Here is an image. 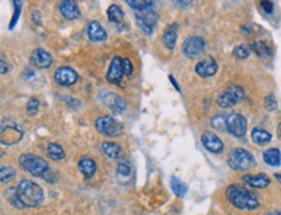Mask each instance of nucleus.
<instances>
[{"label":"nucleus","mask_w":281,"mask_h":215,"mask_svg":"<svg viewBox=\"0 0 281 215\" xmlns=\"http://www.w3.org/2000/svg\"><path fill=\"white\" fill-rule=\"evenodd\" d=\"M226 198L234 208L241 210H255L259 208V200L251 190L238 184H232L226 189Z\"/></svg>","instance_id":"obj_1"},{"label":"nucleus","mask_w":281,"mask_h":215,"mask_svg":"<svg viewBox=\"0 0 281 215\" xmlns=\"http://www.w3.org/2000/svg\"><path fill=\"white\" fill-rule=\"evenodd\" d=\"M20 164L21 167L26 171H29L31 175L42 178L46 181L55 182L58 180L56 174L51 171V168L48 166L47 161H44L43 158L34 155V154H24L20 158Z\"/></svg>","instance_id":"obj_2"},{"label":"nucleus","mask_w":281,"mask_h":215,"mask_svg":"<svg viewBox=\"0 0 281 215\" xmlns=\"http://www.w3.org/2000/svg\"><path fill=\"white\" fill-rule=\"evenodd\" d=\"M16 193L19 197L20 204L24 208H38L43 202L44 193L43 189L37 182L31 180H22L19 185L16 186Z\"/></svg>","instance_id":"obj_3"},{"label":"nucleus","mask_w":281,"mask_h":215,"mask_svg":"<svg viewBox=\"0 0 281 215\" xmlns=\"http://www.w3.org/2000/svg\"><path fill=\"white\" fill-rule=\"evenodd\" d=\"M228 164L234 171L244 172L251 170L256 164V162L255 158L251 155V153H249L248 150L238 147V149H233L229 153Z\"/></svg>","instance_id":"obj_4"},{"label":"nucleus","mask_w":281,"mask_h":215,"mask_svg":"<svg viewBox=\"0 0 281 215\" xmlns=\"http://www.w3.org/2000/svg\"><path fill=\"white\" fill-rule=\"evenodd\" d=\"M24 136L21 128L11 120H5L0 124V143L12 146L20 143Z\"/></svg>","instance_id":"obj_5"},{"label":"nucleus","mask_w":281,"mask_h":215,"mask_svg":"<svg viewBox=\"0 0 281 215\" xmlns=\"http://www.w3.org/2000/svg\"><path fill=\"white\" fill-rule=\"evenodd\" d=\"M95 128L99 133L107 137H117L123 132V125L112 116H102L95 121Z\"/></svg>","instance_id":"obj_6"},{"label":"nucleus","mask_w":281,"mask_h":215,"mask_svg":"<svg viewBox=\"0 0 281 215\" xmlns=\"http://www.w3.org/2000/svg\"><path fill=\"white\" fill-rule=\"evenodd\" d=\"M244 98V90H242L240 86L232 85V86L228 88V90L223 91V93L218 97V105H219V107H221V108L226 109L230 108V107H234Z\"/></svg>","instance_id":"obj_7"},{"label":"nucleus","mask_w":281,"mask_h":215,"mask_svg":"<svg viewBox=\"0 0 281 215\" xmlns=\"http://www.w3.org/2000/svg\"><path fill=\"white\" fill-rule=\"evenodd\" d=\"M207 43L202 36H189L183 44V52L190 59H197L205 54Z\"/></svg>","instance_id":"obj_8"},{"label":"nucleus","mask_w":281,"mask_h":215,"mask_svg":"<svg viewBox=\"0 0 281 215\" xmlns=\"http://www.w3.org/2000/svg\"><path fill=\"white\" fill-rule=\"evenodd\" d=\"M226 131L237 139L244 137L248 131V121L241 113H230L226 116Z\"/></svg>","instance_id":"obj_9"},{"label":"nucleus","mask_w":281,"mask_h":215,"mask_svg":"<svg viewBox=\"0 0 281 215\" xmlns=\"http://www.w3.org/2000/svg\"><path fill=\"white\" fill-rule=\"evenodd\" d=\"M134 15L139 28L149 36L153 34L154 26H155L157 20V16L154 11V8H146V9H142V11H134Z\"/></svg>","instance_id":"obj_10"},{"label":"nucleus","mask_w":281,"mask_h":215,"mask_svg":"<svg viewBox=\"0 0 281 215\" xmlns=\"http://www.w3.org/2000/svg\"><path fill=\"white\" fill-rule=\"evenodd\" d=\"M124 77V71H123V59L113 58L111 62L110 70L107 73V80L113 85H120L121 80Z\"/></svg>","instance_id":"obj_11"},{"label":"nucleus","mask_w":281,"mask_h":215,"mask_svg":"<svg viewBox=\"0 0 281 215\" xmlns=\"http://www.w3.org/2000/svg\"><path fill=\"white\" fill-rule=\"evenodd\" d=\"M202 143L205 146V149L211 151V153L219 154L224 150L223 141L215 133H211V132H205L202 135Z\"/></svg>","instance_id":"obj_12"},{"label":"nucleus","mask_w":281,"mask_h":215,"mask_svg":"<svg viewBox=\"0 0 281 215\" xmlns=\"http://www.w3.org/2000/svg\"><path fill=\"white\" fill-rule=\"evenodd\" d=\"M77 72L69 67H62L55 72V81L62 86H70L77 81Z\"/></svg>","instance_id":"obj_13"},{"label":"nucleus","mask_w":281,"mask_h":215,"mask_svg":"<svg viewBox=\"0 0 281 215\" xmlns=\"http://www.w3.org/2000/svg\"><path fill=\"white\" fill-rule=\"evenodd\" d=\"M195 72H197L198 76L203 77V78L215 76L216 72H218V63L212 58L201 60V62L195 66Z\"/></svg>","instance_id":"obj_14"},{"label":"nucleus","mask_w":281,"mask_h":215,"mask_svg":"<svg viewBox=\"0 0 281 215\" xmlns=\"http://www.w3.org/2000/svg\"><path fill=\"white\" fill-rule=\"evenodd\" d=\"M31 63L37 68L40 70H46V68H50L52 66V58L51 55L48 54L46 50L43 48H37L34 50L33 54H31Z\"/></svg>","instance_id":"obj_15"},{"label":"nucleus","mask_w":281,"mask_h":215,"mask_svg":"<svg viewBox=\"0 0 281 215\" xmlns=\"http://www.w3.org/2000/svg\"><path fill=\"white\" fill-rule=\"evenodd\" d=\"M244 181L246 184H249L252 188H256V189H264L267 186L270 185L271 179L268 178V175L266 174H258V175H245Z\"/></svg>","instance_id":"obj_16"},{"label":"nucleus","mask_w":281,"mask_h":215,"mask_svg":"<svg viewBox=\"0 0 281 215\" xmlns=\"http://www.w3.org/2000/svg\"><path fill=\"white\" fill-rule=\"evenodd\" d=\"M60 13H62L66 20H76L81 16V11L76 1L73 0H65L60 4Z\"/></svg>","instance_id":"obj_17"},{"label":"nucleus","mask_w":281,"mask_h":215,"mask_svg":"<svg viewBox=\"0 0 281 215\" xmlns=\"http://www.w3.org/2000/svg\"><path fill=\"white\" fill-rule=\"evenodd\" d=\"M88 36L92 42H103L107 39V33L99 22L92 21L88 26Z\"/></svg>","instance_id":"obj_18"},{"label":"nucleus","mask_w":281,"mask_h":215,"mask_svg":"<svg viewBox=\"0 0 281 215\" xmlns=\"http://www.w3.org/2000/svg\"><path fill=\"white\" fill-rule=\"evenodd\" d=\"M103 101H104V103H106L107 106L112 109L113 112L120 113L126 108V103H125L124 99L121 98V97H119V95L115 94V93H108V94L103 98Z\"/></svg>","instance_id":"obj_19"},{"label":"nucleus","mask_w":281,"mask_h":215,"mask_svg":"<svg viewBox=\"0 0 281 215\" xmlns=\"http://www.w3.org/2000/svg\"><path fill=\"white\" fill-rule=\"evenodd\" d=\"M78 168H80V171L82 172V175L86 179H90V178L94 176L95 171H96V163L92 158L84 157L81 158V161L78 162Z\"/></svg>","instance_id":"obj_20"},{"label":"nucleus","mask_w":281,"mask_h":215,"mask_svg":"<svg viewBox=\"0 0 281 215\" xmlns=\"http://www.w3.org/2000/svg\"><path fill=\"white\" fill-rule=\"evenodd\" d=\"M263 161L271 167H279L281 164V153L279 149L271 147L263 153Z\"/></svg>","instance_id":"obj_21"},{"label":"nucleus","mask_w":281,"mask_h":215,"mask_svg":"<svg viewBox=\"0 0 281 215\" xmlns=\"http://www.w3.org/2000/svg\"><path fill=\"white\" fill-rule=\"evenodd\" d=\"M116 178L121 184L128 182L131 178V166L128 162H121L117 164L116 168Z\"/></svg>","instance_id":"obj_22"},{"label":"nucleus","mask_w":281,"mask_h":215,"mask_svg":"<svg viewBox=\"0 0 281 215\" xmlns=\"http://www.w3.org/2000/svg\"><path fill=\"white\" fill-rule=\"evenodd\" d=\"M251 140L256 145H267L271 143L272 140V135L270 132L260 129V128H254L251 132Z\"/></svg>","instance_id":"obj_23"},{"label":"nucleus","mask_w":281,"mask_h":215,"mask_svg":"<svg viewBox=\"0 0 281 215\" xmlns=\"http://www.w3.org/2000/svg\"><path fill=\"white\" fill-rule=\"evenodd\" d=\"M177 26L171 25L165 29L164 34H163V42H164L165 47L168 50H173L176 46V40H177Z\"/></svg>","instance_id":"obj_24"},{"label":"nucleus","mask_w":281,"mask_h":215,"mask_svg":"<svg viewBox=\"0 0 281 215\" xmlns=\"http://www.w3.org/2000/svg\"><path fill=\"white\" fill-rule=\"evenodd\" d=\"M102 150L103 153L106 154L108 158H111V159H117V158H120L121 154H123L121 146L115 143H103Z\"/></svg>","instance_id":"obj_25"},{"label":"nucleus","mask_w":281,"mask_h":215,"mask_svg":"<svg viewBox=\"0 0 281 215\" xmlns=\"http://www.w3.org/2000/svg\"><path fill=\"white\" fill-rule=\"evenodd\" d=\"M251 51L255 52L260 58H270L271 55H272L270 46H268L266 42H263V40H256V42H254L251 46Z\"/></svg>","instance_id":"obj_26"},{"label":"nucleus","mask_w":281,"mask_h":215,"mask_svg":"<svg viewBox=\"0 0 281 215\" xmlns=\"http://www.w3.org/2000/svg\"><path fill=\"white\" fill-rule=\"evenodd\" d=\"M107 16H108V20L113 24H121L124 21V12L121 11V8L116 4H112L108 11H107Z\"/></svg>","instance_id":"obj_27"},{"label":"nucleus","mask_w":281,"mask_h":215,"mask_svg":"<svg viewBox=\"0 0 281 215\" xmlns=\"http://www.w3.org/2000/svg\"><path fill=\"white\" fill-rule=\"evenodd\" d=\"M47 154L52 161H62V159H64V157H65V151L62 149V146H60L59 143H55L48 145Z\"/></svg>","instance_id":"obj_28"},{"label":"nucleus","mask_w":281,"mask_h":215,"mask_svg":"<svg viewBox=\"0 0 281 215\" xmlns=\"http://www.w3.org/2000/svg\"><path fill=\"white\" fill-rule=\"evenodd\" d=\"M171 186H172V190H173V193L177 196V197H184L187 192V185L183 180H180L179 178H172L171 180Z\"/></svg>","instance_id":"obj_29"},{"label":"nucleus","mask_w":281,"mask_h":215,"mask_svg":"<svg viewBox=\"0 0 281 215\" xmlns=\"http://www.w3.org/2000/svg\"><path fill=\"white\" fill-rule=\"evenodd\" d=\"M16 178L15 168L9 167V166H3L0 167V181L1 182H9Z\"/></svg>","instance_id":"obj_30"},{"label":"nucleus","mask_w":281,"mask_h":215,"mask_svg":"<svg viewBox=\"0 0 281 215\" xmlns=\"http://www.w3.org/2000/svg\"><path fill=\"white\" fill-rule=\"evenodd\" d=\"M250 54H251V47H249L246 44H240L237 47H234L233 50L234 58L240 59V60H242V59H248L249 56H250Z\"/></svg>","instance_id":"obj_31"},{"label":"nucleus","mask_w":281,"mask_h":215,"mask_svg":"<svg viewBox=\"0 0 281 215\" xmlns=\"http://www.w3.org/2000/svg\"><path fill=\"white\" fill-rule=\"evenodd\" d=\"M211 125L212 128H215L216 131L223 132L226 129V116L220 113V115H216L214 119L211 120Z\"/></svg>","instance_id":"obj_32"},{"label":"nucleus","mask_w":281,"mask_h":215,"mask_svg":"<svg viewBox=\"0 0 281 215\" xmlns=\"http://www.w3.org/2000/svg\"><path fill=\"white\" fill-rule=\"evenodd\" d=\"M128 4L134 11H142V9H146V8L154 7L153 1H149V0H133V1L129 0Z\"/></svg>","instance_id":"obj_33"},{"label":"nucleus","mask_w":281,"mask_h":215,"mask_svg":"<svg viewBox=\"0 0 281 215\" xmlns=\"http://www.w3.org/2000/svg\"><path fill=\"white\" fill-rule=\"evenodd\" d=\"M26 111L29 115L34 116V115H37L38 111H39V101L35 98H31L29 99V102H28V106H26Z\"/></svg>","instance_id":"obj_34"},{"label":"nucleus","mask_w":281,"mask_h":215,"mask_svg":"<svg viewBox=\"0 0 281 215\" xmlns=\"http://www.w3.org/2000/svg\"><path fill=\"white\" fill-rule=\"evenodd\" d=\"M7 197H8V201H9L13 206H16V208H19V209H22V205L20 204L19 197H17V193H16V186H13V188H11V189L8 190Z\"/></svg>","instance_id":"obj_35"},{"label":"nucleus","mask_w":281,"mask_h":215,"mask_svg":"<svg viewBox=\"0 0 281 215\" xmlns=\"http://www.w3.org/2000/svg\"><path fill=\"white\" fill-rule=\"evenodd\" d=\"M264 107L268 111H275L278 108V101H276V97L274 94H268L264 99Z\"/></svg>","instance_id":"obj_36"},{"label":"nucleus","mask_w":281,"mask_h":215,"mask_svg":"<svg viewBox=\"0 0 281 215\" xmlns=\"http://www.w3.org/2000/svg\"><path fill=\"white\" fill-rule=\"evenodd\" d=\"M123 71H124V74L128 77H131L133 74V64L129 59H123Z\"/></svg>","instance_id":"obj_37"},{"label":"nucleus","mask_w":281,"mask_h":215,"mask_svg":"<svg viewBox=\"0 0 281 215\" xmlns=\"http://www.w3.org/2000/svg\"><path fill=\"white\" fill-rule=\"evenodd\" d=\"M260 5H262L263 11L266 12V13H268V15H271V13L274 12V4L271 3V1H262Z\"/></svg>","instance_id":"obj_38"},{"label":"nucleus","mask_w":281,"mask_h":215,"mask_svg":"<svg viewBox=\"0 0 281 215\" xmlns=\"http://www.w3.org/2000/svg\"><path fill=\"white\" fill-rule=\"evenodd\" d=\"M8 70H9V67H8L7 63L0 59V73H1V74H5V73L8 72Z\"/></svg>","instance_id":"obj_39"},{"label":"nucleus","mask_w":281,"mask_h":215,"mask_svg":"<svg viewBox=\"0 0 281 215\" xmlns=\"http://www.w3.org/2000/svg\"><path fill=\"white\" fill-rule=\"evenodd\" d=\"M278 136H279V139L281 140V123H279V127H278Z\"/></svg>","instance_id":"obj_40"},{"label":"nucleus","mask_w":281,"mask_h":215,"mask_svg":"<svg viewBox=\"0 0 281 215\" xmlns=\"http://www.w3.org/2000/svg\"><path fill=\"white\" fill-rule=\"evenodd\" d=\"M275 178H276V180L281 184V174H275Z\"/></svg>","instance_id":"obj_41"},{"label":"nucleus","mask_w":281,"mask_h":215,"mask_svg":"<svg viewBox=\"0 0 281 215\" xmlns=\"http://www.w3.org/2000/svg\"><path fill=\"white\" fill-rule=\"evenodd\" d=\"M267 215H281V212H271Z\"/></svg>","instance_id":"obj_42"},{"label":"nucleus","mask_w":281,"mask_h":215,"mask_svg":"<svg viewBox=\"0 0 281 215\" xmlns=\"http://www.w3.org/2000/svg\"><path fill=\"white\" fill-rule=\"evenodd\" d=\"M0 158H1V153H0Z\"/></svg>","instance_id":"obj_43"}]
</instances>
